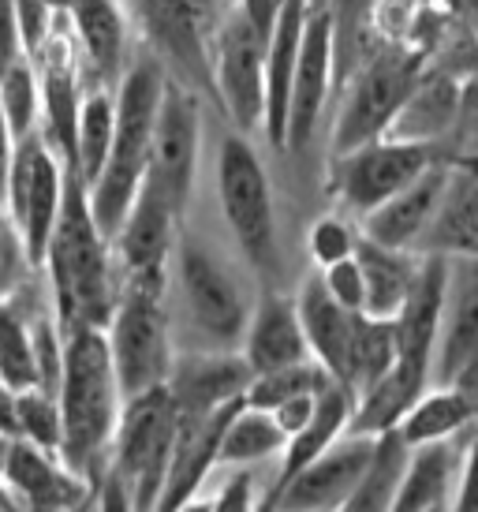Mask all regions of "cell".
Returning a JSON list of instances; mask_svg holds the SVG:
<instances>
[{
    "label": "cell",
    "instance_id": "9c48e42d",
    "mask_svg": "<svg viewBox=\"0 0 478 512\" xmlns=\"http://www.w3.org/2000/svg\"><path fill=\"white\" fill-rule=\"evenodd\" d=\"M109 352H113V370L124 400H135L142 393H154L169 382L172 356V326L165 311V296L157 292H120L113 318L105 326Z\"/></svg>",
    "mask_w": 478,
    "mask_h": 512
},
{
    "label": "cell",
    "instance_id": "30bf717a",
    "mask_svg": "<svg viewBox=\"0 0 478 512\" xmlns=\"http://www.w3.org/2000/svg\"><path fill=\"white\" fill-rule=\"evenodd\" d=\"M213 94L217 116L239 135L262 131L266 120V38L251 27V19L236 4L213 27Z\"/></svg>",
    "mask_w": 478,
    "mask_h": 512
},
{
    "label": "cell",
    "instance_id": "74e56055",
    "mask_svg": "<svg viewBox=\"0 0 478 512\" xmlns=\"http://www.w3.org/2000/svg\"><path fill=\"white\" fill-rule=\"evenodd\" d=\"M359 240H363L359 221H352L348 214H322L307 228V255L314 270H329L344 258H355Z\"/></svg>",
    "mask_w": 478,
    "mask_h": 512
},
{
    "label": "cell",
    "instance_id": "ab89813d",
    "mask_svg": "<svg viewBox=\"0 0 478 512\" xmlns=\"http://www.w3.org/2000/svg\"><path fill=\"white\" fill-rule=\"evenodd\" d=\"M210 498V512H258L262 490H258V471H225Z\"/></svg>",
    "mask_w": 478,
    "mask_h": 512
},
{
    "label": "cell",
    "instance_id": "4fadbf2b",
    "mask_svg": "<svg viewBox=\"0 0 478 512\" xmlns=\"http://www.w3.org/2000/svg\"><path fill=\"white\" fill-rule=\"evenodd\" d=\"M437 161H441V154L434 146L378 139V143L359 146L352 154L329 161V169H333L329 172V191L344 214L352 221H363L366 214H374L408 184H415Z\"/></svg>",
    "mask_w": 478,
    "mask_h": 512
},
{
    "label": "cell",
    "instance_id": "c3c4849f",
    "mask_svg": "<svg viewBox=\"0 0 478 512\" xmlns=\"http://www.w3.org/2000/svg\"><path fill=\"white\" fill-rule=\"evenodd\" d=\"M42 4H49L53 12H68V4H71V0H42Z\"/></svg>",
    "mask_w": 478,
    "mask_h": 512
},
{
    "label": "cell",
    "instance_id": "7402d4cb",
    "mask_svg": "<svg viewBox=\"0 0 478 512\" xmlns=\"http://www.w3.org/2000/svg\"><path fill=\"white\" fill-rule=\"evenodd\" d=\"M292 296H296V314L299 326H303V337H307L310 359L333 382L348 389V359H352V333L359 314H348L337 299L325 292L318 270H310Z\"/></svg>",
    "mask_w": 478,
    "mask_h": 512
},
{
    "label": "cell",
    "instance_id": "f6af8a7d",
    "mask_svg": "<svg viewBox=\"0 0 478 512\" xmlns=\"http://www.w3.org/2000/svg\"><path fill=\"white\" fill-rule=\"evenodd\" d=\"M94 512H135V505H131V498H127V490L120 486L116 475H109V471H105V479L98 483Z\"/></svg>",
    "mask_w": 478,
    "mask_h": 512
},
{
    "label": "cell",
    "instance_id": "8992f818",
    "mask_svg": "<svg viewBox=\"0 0 478 512\" xmlns=\"http://www.w3.org/2000/svg\"><path fill=\"white\" fill-rule=\"evenodd\" d=\"M422 72H426V60L411 45L385 42L378 53H370L340 83L337 116L329 131V161L385 139V131L422 79Z\"/></svg>",
    "mask_w": 478,
    "mask_h": 512
},
{
    "label": "cell",
    "instance_id": "ffe728a7",
    "mask_svg": "<svg viewBox=\"0 0 478 512\" xmlns=\"http://www.w3.org/2000/svg\"><path fill=\"white\" fill-rule=\"evenodd\" d=\"M4 486L15 498L23 501V509H60V512H79L86 509L98 486L86 483L83 475H75L64 468V460L53 453H45L30 441L15 438L8 445V460H4Z\"/></svg>",
    "mask_w": 478,
    "mask_h": 512
},
{
    "label": "cell",
    "instance_id": "6da1fadb",
    "mask_svg": "<svg viewBox=\"0 0 478 512\" xmlns=\"http://www.w3.org/2000/svg\"><path fill=\"white\" fill-rule=\"evenodd\" d=\"M258 288L262 281L228 236L183 217L165 281L176 352H239Z\"/></svg>",
    "mask_w": 478,
    "mask_h": 512
},
{
    "label": "cell",
    "instance_id": "7dc6e473",
    "mask_svg": "<svg viewBox=\"0 0 478 512\" xmlns=\"http://www.w3.org/2000/svg\"><path fill=\"white\" fill-rule=\"evenodd\" d=\"M12 157H15V139H12V131H8V120H4V113H0V202H4V191H8Z\"/></svg>",
    "mask_w": 478,
    "mask_h": 512
},
{
    "label": "cell",
    "instance_id": "681fc988",
    "mask_svg": "<svg viewBox=\"0 0 478 512\" xmlns=\"http://www.w3.org/2000/svg\"><path fill=\"white\" fill-rule=\"evenodd\" d=\"M430 512H449V509H430Z\"/></svg>",
    "mask_w": 478,
    "mask_h": 512
},
{
    "label": "cell",
    "instance_id": "d4e9b609",
    "mask_svg": "<svg viewBox=\"0 0 478 512\" xmlns=\"http://www.w3.org/2000/svg\"><path fill=\"white\" fill-rule=\"evenodd\" d=\"M352 412H355V393L333 382L322 397H318L307 427L288 438L281 460H277V471H273L269 486L262 490V501H269L281 486L292 483L299 471L307 468V464H314L329 445H337V441L348 434V427H352ZM262 501H258V505H262Z\"/></svg>",
    "mask_w": 478,
    "mask_h": 512
},
{
    "label": "cell",
    "instance_id": "603a6c76",
    "mask_svg": "<svg viewBox=\"0 0 478 512\" xmlns=\"http://www.w3.org/2000/svg\"><path fill=\"white\" fill-rule=\"evenodd\" d=\"M310 0H281L277 23L266 38V120L262 135L273 150H284L288 131V98H292V75L299 64V45L307 30Z\"/></svg>",
    "mask_w": 478,
    "mask_h": 512
},
{
    "label": "cell",
    "instance_id": "e575fe53",
    "mask_svg": "<svg viewBox=\"0 0 478 512\" xmlns=\"http://www.w3.org/2000/svg\"><path fill=\"white\" fill-rule=\"evenodd\" d=\"M0 113L8 120L15 143L42 131V79H38L34 60L23 57L0 79Z\"/></svg>",
    "mask_w": 478,
    "mask_h": 512
},
{
    "label": "cell",
    "instance_id": "836d02e7",
    "mask_svg": "<svg viewBox=\"0 0 478 512\" xmlns=\"http://www.w3.org/2000/svg\"><path fill=\"white\" fill-rule=\"evenodd\" d=\"M329 385H333V378H329L314 359H307V363H296V367H281V370H269V374L251 378L243 404H247V408H258V412H277L288 400L318 397Z\"/></svg>",
    "mask_w": 478,
    "mask_h": 512
},
{
    "label": "cell",
    "instance_id": "277c9868",
    "mask_svg": "<svg viewBox=\"0 0 478 512\" xmlns=\"http://www.w3.org/2000/svg\"><path fill=\"white\" fill-rule=\"evenodd\" d=\"M169 86V72L157 64L146 49L135 45V57L127 64L124 79L116 83V135L113 154L98 172V180L86 187V202H90V217L105 243H113L124 228L131 206L139 199L142 184H146V165H150V143H154L157 113H161V98Z\"/></svg>",
    "mask_w": 478,
    "mask_h": 512
},
{
    "label": "cell",
    "instance_id": "bcb514c9",
    "mask_svg": "<svg viewBox=\"0 0 478 512\" xmlns=\"http://www.w3.org/2000/svg\"><path fill=\"white\" fill-rule=\"evenodd\" d=\"M0 438H19V415H15V393L8 385H0Z\"/></svg>",
    "mask_w": 478,
    "mask_h": 512
},
{
    "label": "cell",
    "instance_id": "60d3db41",
    "mask_svg": "<svg viewBox=\"0 0 478 512\" xmlns=\"http://www.w3.org/2000/svg\"><path fill=\"white\" fill-rule=\"evenodd\" d=\"M318 273H322L325 292L337 299L344 311H348V314H363V307H366V285H363V270H359V262H355V258H344V262L329 266V270H318Z\"/></svg>",
    "mask_w": 478,
    "mask_h": 512
},
{
    "label": "cell",
    "instance_id": "7bdbcfd3",
    "mask_svg": "<svg viewBox=\"0 0 478 512\" xmlns=\"http://www.w3.org/2000/svg\"><path fill=\"white\" fill-rule=\"evenodd\" d=\"M23 60V42H19V27H15V4L0 0V79L12 72Z\"/></svg>",
    "mask_w": 478,
    "mask_h": 512
},
{
    "label": "cell",
    "instance_id": "ac0fdd59",
    "mask_svg": "<svg viewBox=\"0 0 478 512\" xmlns=\"http://www.w3.org/2000/svg\"><path fill=\"white\" fill-rule=\"evenodd\" d=\"M239 356H243V363H247L254 378L269 374V370L307 363L310 348L307 337H303V326H299L292 292L273 285L258 288L247 329H243V341H239Z\"/></svg>",
    "mask_w": 478,
    "mask_h": 512
},
{
    "label": "cell",
    "instance_id": "2e32d148",
    "mask_svg": "<svg viewBox=\"0 0 478 512\" xmlns=\"http://www.w3.org/2000/svg\"><path fill=\"white\" fill-rule=\"evenodd\" d=\"M374 449H378V438L344 434L314 464L299 471L292 483L262 501L258 512H337L366 475Z\"/></svg>",
    "mask_w": 478,
    "mask_h": 512
},
{
    "label": "cell",
    "instance_id": "ee69618b",
    "mask_svg": "<svg viewBox=\"0 0 478 512\" xmlns=\"http://www.w3.org/2000/svg\"><path fill=\"white\" fill-rule=\"evenodd\" d=\"M322 397V393H318ZM318 397H299V400H288V404H281L277 412H269L273 419H277V427L284 430V438H292V434H299V430L310 423V415H314V404H318Z\"/></svg>",
    "mask_w": 478,
    "mask_h": 512
},
{
    "label": "cell",
    "instance_id": "cb8c5ba5",
    "mask_svg": "<svg viewBox=\"0 0 478 512\" xmlns=\"http://www.w3.org/2000/svg\"><path fill=\"white\" fill-rule=\"evenodd\" d=\"M419 255L478 258V157L449 161L445 199L430 232L422 236Z\"/></svg>",
    "mask_w": 478,
    "mask_h": 512
},
{
    "label": "cell",
    "instance_id": "b9f144b4",
    "mask_svg": "<svg viewBox=\"0 0 478 512\" xmlns=\"http://www.w3.org/2000/svg\"><path fill=\"white\" fill-rule=\"evenodd\" d=\"M449 512H478V423L464 441V464H460Z\"/></svg>",
    "mask_w": 478,
    "mask_h": 512
},
{
    "label": "cell",
    "instance_id": "7c38bea8",
    "mask_svg": "<svg viewBox=\"0 0 478 512\" xmlns=\"http://www.w3.org/2000/svg\"><path fill=\"white\" fill-rule=\"evenodd\" d=\"M64 161L53 154V146L38 135H30L23 143H15L12 172H8V191H4V210L15 225L23 251H27L30 270H42L53 228L64 202Z\"/></svg>",
    "mask_w": 478,
    "mask_h": 512
},
{
    "label": "cell",
    "instance_id": "7a4b0ae2",
    "mask_svg": "<svg viewBox=\"0 0 478 512\" xmlns=\"http://www.w3.org/2000/svg\"><path fill=\"white\" fill-rule=\"evenodd\" d=\"M42 273L49 281L53 314L64 333L71 329H105L120 303L113 247L98 232L86 202V184L68 169L64 202L45 251Z\"/></svg>",
    "mask_w": 478,
    "mask_h": 512
},
{
    "label": "cell",
    "instance_id": "1f68e13d",
    "mask_svg": "<svg viewBox=\"0 0 478 512\" xmlns=\"http://www.w3.org/2000/svg\"><path fill=\"white\" fill-rule=\"evenodd\" d=\"M404 464H408V445L396 438V434L378 438L370 468H366L359 486L348 494V501L337 512H393L396 483L404 475Z\"/></svg>",
    "mask_w": 478,
    "mask_h": 512
},
{
    "label": "cell",
    "instance_id": "f1b7e54d",
    "mask_svg": "<svg viewBox=\"0 0 478 512\" xmlns=\"http://www.w3.org/2000/svg\"><path fill=\"white\" fill-rule=\"evenodd\" d=\"M355 262L363 270L366 285V318L378 322H396V314L404 311L411 288L419 281L422 255L415 251H393V247H378L370 240H359L355 247Z\"/></svg>",
    "mask_w": 478,
    "mask_h": 512
},
{
    "label": "cell",
    "instance_id": "52a82bcc",
    "mask_svg": "<svg viewBox=\"0 0 478 512\" xmlns=\"http://www.w3.org/2000/svg\"><path fill=\"white\" fill-rule=\"evenodd\" d=\"M176 427L180 419H176V404L165 385L135 400H124L113 453H109V475L120 479L135 512L157 509L172 464V449H176Z\"/></svg>",
    "mask_w": 478,
    "mask_h": 512
},
{
    "label": "cell",
    "instance_id": "44dd1931",
    "mask_svg": "<svg viewBox=\"0 0 478 512\" xmlns=\"http://www.w3.org/2000/svg\"><path fill=\"white\" fill-rule=\"evenodd\" d=\"M445 184H449V161L441 157L437 165L422 172L415 184H408L400 195L378 206L374 214L359 221L363 240L378 243V247H393V251H415L419 255L422 236L430 232L437 217V206L445 199Z\"/></svg>",
    "mask_w": 478,
    "mask_h": 512
},
{
    "label": "cell",
    "instance_id": "ba28073f",
    "mask_svg": "<svg viewBox=\"0 0 478 512\" xmlns=\"http://www.w3.org/2000/svg\"><path fill=\"white\" fill-rule=\"evenodd\" d=\"M131 34L139 38V49L169 72V79L195 90L198 98L213 101V60H210V38L213 30L198 15L191 0H124Z\"/></svg>",
    "mask_w": 478,
    "mask_h": 512
},
{
    "label": "cell",
    "instance_id": "d6a6232c",
    "mask_svg": "<svg viewBox=\"0 0 478 512\" xmlns=\"http://www.w3.org/2000/svg\"><path fill=\"white\" fill-rule=\"evenodd\" d=\"M396 367V326L378 318H355L352 333V359H348V389L355 397L378 385Z\"/></svg>",
    "mask_w": 478,
    "mask_h": 512
},
{
    "label": "cell",
    "instance_id": "3957f363",
    "mask_svg": "<svg viewBox=\"0 0 478 512\" xmlns=\"http://www.w3.org/2000/svg\"><path fill=\"white\" fill-rule=\"evenodd\" d=\"M60 460L64 468L98 486L109 471V453L124 412V393L116 382L113 352L105 329L64 333V374H60Z\"/></svg>",
    "mask_w": 478,
    "mask_h": 512
},
{
    "label": "cell",
    "instance_id": "8fae6325",
    "mask_svg": "<svg viewBox=\"0 0 478 512\" xmlns=\"http://www.w3.org/2000/svg\"><path fill=\"white\" fill-rule=\"evenodd\" d=\"M206 101L195 90L169 79L161 113H157L154 143H150V165L146 184L165 199L176 221L191 214L198 184V157H202V124H206Z\"/></svg>",
    "mask_w": 478,
    "mask_h": 512
},
{
    "label": "cell",
    "instance_id": "e0dca14e",
    "mask_svg": "<svg viewBox=\"0 0 478 512\" xmlns=\"http://www.w3.org/2000/svg\"><path fill=\"white\" fill-rule=\"evenodd\" d=\"M251 378L254 374L239 352H176L165 389L176 404V415L206 419L247 397Z\"/></svg>",
    "mask_w": 478,
    "mask_h": 512
},
{
    "label": "cell",
    "instance_id": "f35d334b",
    "mask_svg": "<svg viewBox=\"0 0 478 512\" xmlns=\"http://www.w3.org/2000/svg\"><path fill=\"white\" fill-rule=\"evenodd\" d=\"M15 4V27H19V42H23V57L34 60L49 42V34L57 27V15L42 0H12Z\"/></svg>",
    "mask_w": 478,
    "mask_h": 512
},
{
    "label": "cell",
    "instance_id": "484cf974",
    "mask_svg": "<svg viewBox=\"0 0 478 512\" xmlns=\"http://www.w3.org/2000/svg\"><path fill=\"white\" fill-rule=\"evenodd\" d=\"M460 83L452 75L441 72H422V79L415 83V90L408 94V101L400 105L396 120L389 124L385 139L393 143H415V146H441V139L452 131V124L460 120Z\"/></svg>",
    "mask_w": 478,
    "mask_h": 512
},
{
    "label": "cell",
    "instance_id": "5bb4252c",
    "mask_svg": "<svg viewBox=\"0 0 478 512\" xmlns=\"http://www.w3.org/2000/svg\"><path fill=\"white\" fill-rule=\"evenodd\" d=\"M333 86H337V19L333 8L310 4L299 64L292 75V98H288V131H284L288 154H303L310 146Z\"/></svg>",
    "mask_w": 478,
    "mask_h": 512
},
{
    "label": "cell",
    "instance_id": "4316f807",
    "mask_svg": "<svg viewBox=\"0 0 478 512\" xmlns=\"http://www.w3.org/2000/svg\"><path fill=\"white\" fill-rule=\"evenodd\" d=\"M460 464H464V438L408 449V464L396 483L393 512L449 509L456 479H460Z\"/></svg>",
    "mask_w": 478,
    "mask_h": 512
},
{
    "label": "cell",
    "instance_id": "f546056e",
    "mask_svg": "<svg viewBox=\"0 0 478 512\" xmlns=\"http://www.w3.org/2000/svg\"><path fill=\"white\" fill-rule=\"evenodd\" d=\"M284 445V430L277 427V419L269 412H258V408H239L232 419H228L225 434H221V445H217V471H258L269 460H281Z\"/></svg>",
    "mask_w": 478,
    "mask_h": 512
},
{
    "label": "cell",
    "instance_id": "83f0119b",
    "mask_svg": "<svg viewBox=\"0 0 478 512\" xmlns=\"http://www.w3.org/2000/svg\"><path fill=\"white\" fill-rule=\"evenodd\" d=\"M478 423V397L467 393L460 385H430L411 412L400 419L396 438L408 449L419 445H437V441H456L467 438Z\"/></svg>",
    "mask_w": 478,
    "mask_h": 512
},
{
    "label": "cell",
    "instance_id": "d590c367",
    "mask_svg": "<svg viewBox=\"0 0 478 512\" xmlns=\"http://www.w3.org/2000/svg\"><path fill=\"white\" fill-rule=\"evenodd\" d=\"M0 385H8L12 393L38 389L30 322L4 299H0Z\"/></svg>",
    "mask_w": 478,
    "mask_h": 512
},
{
    "label": "cell",
    "instance_id": "4dcf8cb0",
    "mask_svg": "<svg viewBox=\"0 0 478 512\" xmlns=\"http://www.w3.org/2000/svg\"><path fill=\"white\" fill-rule=\"evenodd\" d=\"M116 135V101L109 86H86L83 109H79V131H75V157H71V172L83 180L86 187L98 180L105 161L113 154Z\"/></svg>",
    "mask_w": 478,
    "mask_h": 512
},
{
    "label": "cell",
    "instance_id": "d6986e66",
    "mask_svg": "<svg viewBox=\"0 0 478 512\" xmlns=\"http://www.w3.org/2000/svg\"><path fill=\"white\" fill-rule=\"evenodd\" d=\"M71 34L79 42L86 68V86H109L124 79L127 64L135 57L131 45V19H127L124 0H71L68 4Z\"/></svg>",
    "mask_w": 478,
    "mask_h": 512
},
{
    "label": "cell",
    "instance_id": "5b68a950",
    "mask_svg": "<svg viewBox=\"0 0 478 512\" xmlns=\"http://www.w3.org/2000/svg\"><path fill=\"white\" fill-rule=\"evenodd\" d=\"M213 191L225 236L262 285L277 288L281 270V228H277V199L266 161L251 135L225 128L213 150Z\"/></svg>",
    "mask_w": 478,
    "mask_h": 512
},
{
    "label": "cell",
    "instance_id": "8d00e7d4",
    "mask_svg": "<svg viewBox=\"0 0 478 512\" xmlns=\"http://www.w3.org/2000/svg\"><path fill=\"white\" fill-rule=\"evenodd\" d=\"M15 415H19V438L60 456L64 427H60L57 397H49L45 389H23V393H15Z\"/></svg>",
    "mask_w": 478,
    "mask_h": 512
},
{
    "label": "cell",
    "instance_id": "9a60e30c",
    "mask_svg": "<svg viewBox=\"0 0 478 512\" xmlns=\"http://www.w3.org/2000/svg\"><path fill=\"white\" fill-rule=\"evenodd\" d=\"M430 382L478 397V258H449Z\"/></svg>",
    "mask_w": 478,
    "mask_h": 512
}]
</instances>
